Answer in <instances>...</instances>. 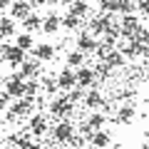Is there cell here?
Wrapping results in <instances>:
<instances>
[{
  "label": "cell",
  "instance_id": "8992f818",
  "mask_svg": "<svg viewBox=\"0 0 149 149\" xmlns=\"http://www.w3.org/2000/svg\"><path fill=\"white\" fill-rule=\"evenodd\" d=\"M70 109H72V102L67 100V95L60 97V100H55L52 104H50V112H52L55 117H65V114H70Z\"/></svg>",
  "mask_w": 149,
  "mask_h": 149
},
{
  "label": "cell",
  "instance_id": "484cf974",
  "mask_svg": "<svg viewBox=\"0 0 149 149\" xmlns=\"http://www.w3.org/2000/svg\"><path fill=\"white\" fill-rule=\"evenodd\" d=\"M57 80H52V77H42V90L47 92V95H55L57 92Z\"/></svg>",
  "mask_w": 149,
  "mask_h": 149
},
{
  "label": "cell",
  "instance_id": "4316f807",
  "mask_svg": "<svg viewBox=\"0 0 149 149\" xmlns=\"http://www.w3.org/2000/svg\"><path fill=\"white\" fill-rule=\"evenodd\" d=\"M92 144H95V147H107V144H109V134L107 132H95Z\"/></svg>",
  "mask_w": 149,
  "mask_h": 149
},
{
  "label": "cell",
  "instance_id": "8fae6325",
  "mask_svg": "<svg viewBox=\"0 0 149 149\" xmlns=\"http://www.w3.org/2000/svg\"><path fill=\"white\" fill-rule=\"evenodd\" d=\"M10 13H13V17L25 20V17L30 15V3H27V0H15V3H13V8H10Z\"/></svg>",
  "mask_w": 149,
  "mask_h": 149
},
{
  "label": "cell",
  "instance_id": "f1b7e54d",
  "mask_svg": "<svg viewBox=\"0 0 149 149\" xmlns=\"http://www.w3.org/2000/svg\"><path fill=\"white\" fill-rule=\"evenodd\" d=\"M102 124H104V114H92L87 119V127H92V129H100Z\"/></svg>",
  "mask_w": 149,
  "mask_h": 149
},
{
  "label": "cell",
  "instance_id": "d590c367",
  "mask_svg": "<svg viewBox=\"0 0 149 149\" xmlns=\"http://www.w3.org/2000/svg\"><path fill=\"white\" fill-rule=\"evenodd\" d=\"M8 5V0H0V10H3V8H5Z\"/></svg>",
  "mask_w": 149,
  "mask_h": 149
},
{
  "label": "cell",
  "instance_id": "cb8c5ba5",
  "mask_svg": "<svg viewBox=\"0 0 149 149\" xmlns=\"http://www.w3.org/2000/svg\"><path fill=\"white\" fill-rule=\"evenodd\" d=\"M107 65H109V67H119V65L124 62V55L122 52H109L107 55V60H104Z\"/></svg>",
  "mask_w": 149,
  "mask_h": 149
},
{
  "label": "cell",
  "instance_id": "3957f363",
  "mask_svg": "<svg viewBox=\"0 0 149 149\" xmlns=\"http://www.w3.org/2000/svg\"><path fill=\"white\" fill-rule=\"evenodd\" d=\"M57 85H60V90H65V92L74 90V87H77V74H74L70 67H65L62 72L57 74Z\"/></svg>",
  "mask_w": 149,
  "mask_h": 149
},
{
  "label": "cell",
  "instance_id": "277c9868",
  "mask_svg": "<svg viewBox=\"0 0 149 149\" xmlns=\"http://www.w3.org/2000/svg\"><path fill=\"white\" fill-rule=\"evenodd\" d=\"M72 134H74V129H72L70 122H60V124H55V129H52V137L57 139V142H70Z\"/></svg>",
  "mask_w": 149,
  "mask_h": 149
},
{
  "label": "cell",
  "instance_id": "836d02e7",
  "mask_svg": "<svg viewBox=\"0 0 149 149\" xmlns=\"http://www.w3.org/2000/svg\"><path fill=\"white\" fill-rule=\"evenodd\" d=\"M47 0H30V5H45Z\"/></svg>",
  "mask_w": 149,
  "mask_h": 149
},
{
  "label": "cell",
  "instance_id": "7a4b0ae2",
  "mask_svg": "<svg viewBox=\"0 0 149 149\" xmlns=\"http://www.w3.org/2000/svg\"><path fill=\"white\" fill-rule=\"evenodd\" d=\"M3 60L8 62V67H17L25 62V50H20L17 45H5L3 47Z\"/></svg>",
  "mask_w": 149,
  "mask_h": 149
},
{
  "label": "cell",
  "instance_id": "7402d4cb",
  "mask_svg": "<svg viewBox=\"0 0 149 149\" xmlns=\"http://www.w3.org/2000/svg\"><path fill=\"white\" fill-rule=\"evenodd\" d=\"M13 32H15V22H13V17H0V37H10Z\"/></svg>",
  "mask_w": 149,
  "mask_h": 149
},
{
  "label": "cell",
  "instance_id": "7c38bea8",
  "mask_svg": "<svg viewBox=\"0 0 149 149\" xmlns=\"http://www.w3.org/2000/svg\"><path fill=\"white\" fill-rule=\"evenodd\" d=\"M30 132L37 134V137H42V134L47 132V122H45L42 114H35V117L30 119Z\"/></svg>",
  "mask_w": 149,
  "mask_h": 149
},
{
  "label": "cell",
  "instance_id": "52a82bcc",
  "mask_svg": "<svg viewBox=\"0 0 149 149\" xmlns=\"http://www.w3.org/2000/svg\"><path fill=\"white\" fill-rule=\"evenodd\" d=\"M97 47H100V45L95 42V37H92L90 32H82V35L77 37V50H80V52H97Z\"/></svg>",
  "mask_w": 149,
  "mask_h": 149
},
{
  "label": "cell",
  "instance_id": "d6a6232c",
  "mask_svg": "<svg viewBox=\"0 0 149 149\" xmlns=\"http://www.w3.org/2000/svg\"><path fill=\"white\" fill-rule=\"evenodd\" d=\"M20 149H40V147L32 144V142H27V139H22V142H20Z\"/></svg>",
  "mask_w": 149,
  "mask_h": 149
},
{
  "label": "cell",
  "instance_id": "ba28073f",
  "mask_svg": "<svg viewBox=\"0 0 149 149\" xmlns=\"http://www.w3.org/2000/svg\"><path fill=\"white\" fill-rule=\"evenodd\" d=\"M122 47V55H127V57H137V55H144V42L142 40H129L127 45H119Z\"/></svg>",
  "mask_w": 149,
  "mask_h": 149
},
{
  "label": "cell",
  "instance_id": "44dd1931",
  "mask_svg": "<svg viewBox=\"0 0 149 149\" xmlns=\"http://www.w3.org/2000/svg\"><path fill=\"white\" fill-rule=\"evenodd\" d=\"M52 55H55L52 45H35V57L37 60H52Z\"/></svg>",
  "mask_w": 149,
  "mask_h": 149
},
{
  "label": "cell",
  "instance_id": "9a60e30c",
  "mask_svg": "<svg viewBox=\"0 0 149 149\" xmlns=\"http://www.w3.org/2000/svg\"><path fill=\"white\" fill-rule=\"evenodd\" d=\"M60 25H62V20H60V17L55 15V13H50V15L42 20V30H45V32H55Z\"/></svg>",
  "mask_w": 149,
  "mask_h": 149
},
{
  "label": "cell",
  "instance_id": "f35d334b",
  "mask_svg": "<svg viewBox=\"0 0 149 149\" xmlns=\"http://www.w3.org/2000/svg\"><path fill=\"white\" fill-rule=\"evenodd\" d=\"M0 47H3V45H0Z\"/></svg>",
  "mask_w": 149,
  "mask_h": 149
},
{
  "label": "cell",
  "instance_id": "8d00e7d4",
  "mask_svg": "<svg viewBox=\"0 0 149 149\" xmlns=\"http://www.w3.org/2000/svg\"><path fill=\"white\" fill-rule=\"evenodd\" d=\"M0 112H3V109H0ZM0 127H3V117H0Z\"/></svg>",
  "mask_w": 149,
  "mask_h": 149
},
{
  "label": "cell",
  "instance_id": "83f0119b",
  "mask_svg": "<svg viewBox=\"0 0 149 149\" xmlns=\"http://www.w3.org/2000/svg\"><path fill=\"white\" fill-rule=\"evenodd\" d=\"M132 117H134V107L132 104H124L122 109H119V122H129Z\"/></svg>",
  "mask_w": 149,
  "mask_h": 149
},
{
  "label": "cell",
  "instance_id": "ac0fdd59",
  "mask_svg": "<svg viewBox=\"0 0 149 149\" xmlns=\"http://www.w3.org/2000/svg\"><path fill=\"white\" fill-rule=\"evenodd\" d=\"M35 74H37V62H22L20 65V77L22 80H35Z\"/></svg>",
  "mask_w": 149,
  "mask_h": 149
},
{
  "label": "cell",
  "instance_id": "4fadbf2b",
  "mask_svg": "<svg viewBox=\"0 0 149 149\" xmlns=\"http://www.w3.org/2000/svg\"><path fill=\"white\" fill-rule=\"evenodd\" d=\"M22 25H25V30H27V32L40 30V27H42V17H40V15H35V13H30V15H27L25 20H22Z\"/></svg>",
  "mask_w": 149,
  "mask_h": 149
},
{
  "label": "cell",
  "instance_id": "1f68e13d",
  "mask_svg": "<svg viewBox=\"0 0 149 149\" xmlns=\"http://www.w3.org/2000/svg\"><path fill=\"white\" fill-rule=\"evenodd\" d=\"M137 10L144 13V15H149V0H137Z\"/></svg>",
  "mask_w": 149,
  "mask_h": 149
},
{
  "label": "cell",
  "instance_id": "6da1fadb",
  "mask_svg": "<svg viewBox=\"0 0 149 149\" xmlns=\"http://www.w3.org/2000/svg\"><path fill=\"white\" fill-rule=\"evenodd\" d=\"M144 27L139 25L137 15H124L122 17V35L127 37V40H137V37H142Z\"/></svg>",
  "mask_w": 149,
  "mask_h": 149
},
{
  "label": "cell",
  "instance_id": "603a6c76",
  "mask_svg": "<svg viewBox=\"0 0 149 149\" xmlns=\"http://www.w3.org/2000/svg\"><path fill=\"white\" fill-rule=\"evenodd\" d=\"M40 85H42V82H37V80H27V82H25V97H30V100H32V97L40 92Z\"/></svg>",
  "mask_w": 149,
  "mask_h": 149
},
{
  "label": "cell",
  "instance_id": "9c48e42d",
  "mask_svg": "<svg viewBox=\"0 0 149 149\" xmlns=\"http://www.w3.org/2000/svg\"><path fill=\"white\" fill-rule=\"evenodd\" d=\"M5 92L10 97H20L22 100V97H25V82L22 80H13L10 77V80H5Z\"/></svg>",
  "mask_w": 149,
  "mask_h": 149
},
{
  "label": "cell",
  "instance_id": "5bb4252c",
  "mask_svg": "<svg viewBox=\"0 0 149 149\" xmlns=\"http://www.w3.org/2000/svg\"><path fill=\"white\" fill-rule=\"evenodd\" d=\"M87 10H90V5H87L85 0H74L72 5H70V15H74V17H85Z\"/></svg>",
  "mask_w": 149,
  "mask_h": 149
},
{
  "label": "cell",
  "instance_id": "e575fe53",
  "mask_svg": "<svg viewBox=\"0 0 149 149\" xmlns=\"http://www.w3.org/2000/svg\"><path fill=\"white\" fill-rule=\"evenodd\" d=\"M55 3H60V5H72L74 0H55Z\"/></svg>",
  "mask_w": 149,
  "mask_h": 149
},
{
  "label": "cell",
  "instance_id": "ab89813d",
  "mask_svg": "<svg viewBox=\"0 0 149 149\" xmlns=\"http://www.w3.org/2000/svg\"><path fill=\"white\" fill-rule=\"evenodd\" d=\"M0 65H3V62H0Z\"/></svg>",
  "mask_w": 149,
  "mask_h": 149
},
{
  "label": "cell",
  "instance_id": "d4e9b609",
  "mask_svg": "<svg viewBox=\"0 0 149 149\" xmlns=\"http://www.w3.org/2000/svg\"><path fill=\"white\" fill-rule=\"evenodd\" d=\"M62 27H67V30H77V27H80V17H74V15H65L62 17Z\"/></svg>",
  "mask_w": 149,
  "mask_h": 149
},
{
  "label": "cell",
  "instance_id": "30bf717a",
  "mask_svg": "<svg viewBox=\"0 0 149 149\" xmlns=\"http://www.w3.org/2000/svg\"><path fill=\"white\" fill-rule=\"evenodd\" d=\"M74 74H77V87H82V90H87V87L95 82V72H92L90 67H80Z\"/></svg>",
  "mask_w": 149,
  "mask_h": 149
},
{
  "label": "cell",
  "instance_id": "5b68a950",
  "mask_svg": "<svg viewBox=\"0 0 149 149\" xmlns=\"http://www.w3.org/2000/svg\"><path fill=\"white\" fill-rule=\"evenodd\" d=\"M30 109H32V100H30V97H22V100L13 102L10 114H13V117H25V114H30Z\"/></svg>",
  "mask_w": 149,
  "mask_h": 149
},
{
  "label": "cell",
  "instance_id": "4dcf8cb0",
  "mask_svg": "<svg viewBox=\"0 0 149 149\" xmlns=\"http://www.w3.org/2000/svg\"><path fill=\"white\" fill-rule=\"evenodd\" d=\"M85 95H87V92H82V87H74V90L67 92V100L70 102H77V100H85Z\"/></svg>",
  "mask_w": 149,
  "mask_h": 149
},
{
  "label": "cell",
  "instance_id": "f546056e",
  "mask_svg": "<svg viewBox=\"0 0 149 149\" xmlns=\"http://www.w3.org/2000/svg\"><path fill=\"white\" fill-rule=\"evenodd\" d=\"M100 8L107 13V15H112V13H117V0H102Z\"/></svg>",
  "mask_w": 149,
  "mask_h": 149
},
{
  "label": "cell",
  "instance_id": "2e32d148",
  "mask_svg": "<svg viewBox=\"0 0 149 149\" xmlns=\"http://www.w3.org/2000/svg\"><path fill=\"white\" fill-rule=\"evenodd\" d=\"M67 67H85V52H80V50H74V52L67 55Z\"/></svg>",
  "mask_w": 149,
  "mask_h": 149
},
{
  "label": "cell",
  "instance_id": "d6986e66",
  "mask_svg": "<svg viewBox=\"0 0 149 149\" xmlns=\"http://www.w3.org/2000/svg\"><path fill=\"white\" fill-rule=\"evenodd\" d=\"M85 104L90 107V109H97V107L102 104V95H100L97 90H90V92L85 95Z\"/></svg>",
  "mask_w": 149,
  "mask_h": 149
},
{
  "label": "cell",
  "instance_id": "ffe728a7",
  "mask_svg": "<svg viewBox=\"0 0 149 149\" xmlns=\"http://www.w3.org/2000/svg\"><path fill=\"white\" fill-rule=\"evenodd\" d=\"M134 10H137V3H134V0H117V13H122V15H134Z\"/></svg>",
  "mask_w": 149,
  "mask_h": 149
},
{
  "label": "cell",
  "instance_id": "74e56055",
  "mask_svg": "<svg viewBox=\"0 0 149 149\" xmlns=\"http://www.w3.org/2000/svg\"><path fill=\"white\" fill-rule=\"evenodd\" d=\"M97 3H102V0H97Z\"/></svg>",
  "mask_w": 149,
  "mask_h": 149
},
{
  "label": "cell",
  "instance_id": "e0dca14e",
  "mask_svg": "<svg viewBox=\"0 0 149 149\" xmlns=\"http://www.w3.org/2000/svg\"><path fill=\"white\" fill-rule=\"evenodd\" d=\"M15 45H17L20 50H35V40H32L30 32H22V35H17Z\"/></svg>",
  "mask_w": 149,
  "mask_h": 149
}]
</instances>
